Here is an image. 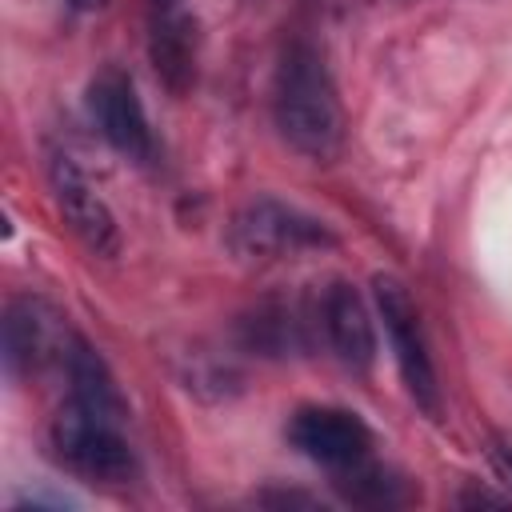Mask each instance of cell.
I'll use <instances>...</instances> for the list:
<instances>
[{
    "mask_svg": "<svg viewBox=\"0 0 512 512\" xmlns=\"http://www.w3.org/2000/svg\"><path fill=\"white\" fill-rule=\"evenodd\" d=\"M48 188H52V200H56L64 224L80 236V244L88 252H96V256L120 252V224H116L112 208L96 196V188L84 180V172L64 152L48 156Z\"/></svg>",
    "mask_w": 512,
    "mask_h": 512,
    "instance_id": "obj_7",
    "label": "cell"
},
{
    "mask_svg": "<svg viewBox=\"0 0 512 512\" xmlns=\"http://www.w3.org/2000/svg\"><path fill=\"white\" fill-rule=\"evenodd\" d=\"M320 320L328 332L332 352L352 368V372H368L376 364V328H372V312L364 304V296L348 284L336 280L328 284L324 300H320Z\"/></svg>",
    "mask_w": 512,
    "mask_h": 512,
    "instance_id": "obj_10",
    "label": "cell"
},
{
    "mask_svg": "<svg viewBox=\"0 0 512 512\" xmlns=\"http://www.w3.org/2000/svg\"><path fill=\"white\" fill-rule=\"evenodd\" d=\"M48 444H52V456L68 472H76V476H84L92 484H128V480H136L140 464H136L132 444L124 440L120 424L108 420V416L88 412L72 396L52 416Z\"/></svg>",
    "mask_w": 512,
    "mask_h": 512,
    "instance_id": "obj_3",
    "label": "cell"
},
{
    "mask_svg": "<svg viewBox=\"0 0 512 512\" xmlns=\"http://www.w3.org/2000/svg\"><path fill=\"white\" fill-rule=\"evenodd\" d=\"M332 476H336V488L344 492V500L364 504V508H392V504H404L408 500L404 480H396L388 468L372 464V456L360 460V464H352V468H340Z\"/></svg>",
    "mask_w": 512,
    "mask_h": 512,
    "instance_id": "obj_12",
    "label": "cell"
},
{
    "mask_svg": "<svg viewBox=\"0 0 512 512\" xmlns=\"http://www.w3.org/2000/svg\"><path fill=\"white\" fill-rule=\"evenodd\" d=\"M288 444L324 464L328 472H340V468H352L360 460L372 456V428L348 412V408H336V404H304L288 416Z\"/></svg>",
    "mask_w": 512,
    "mask_h": 512,
    "instance_id": "obj_5",
    "label": "cell"
},
{
    "mask_svg": "<svg viewBox=\"0 0 512 512\" xmlns=\"http://www.w3.org/2000/svg\"><path fill=\"white\" fill-rule=\"evenodd\" d=\"M64 372H68V384H72V400L76 404H84L88 412L108 416L116 424L124 420L128 404H124V396H120V388H116L104 356L92 344H84L80 336H72V344L64 352Z\"/></svg>",
    "mask_w": 512,
    "mask_h": 512,
    "instance_id": "obj_11",
    "label": "cell"
},
{
    "mask_svg": "<svg viewBox=\"0 0 512 512\" xmlns=\"http://www.w3.org/2000/svg\"><path fill=\"white\" fill-rule=\"evenodd\" d=\"M224 244L244 264H276V260H292L300 252L332 248L336 236L320 216H312L296 204H284L276 196H256L232 212V220L224 228Z\"/></svg>",
    "mask_w": 512,
    "mask_h": 512,
    "instance_id": "obj_2",
    "label": "cell"
},
{
    "mask_svg": "<svg viewBox=\"0 0 512 512\" xmlns=\"http://www.w3.org/2000/svg\"><path fill=\"white\" fill-rule=\"evenodd\" d=\"M148 56L168 92H188L196 80V20L176 4H148Z\"/></svg>",
    "mask_w": 512,
    "mask_h": 512,
    "instance_id": "obj_9",
    "label": "cell"
},
{
    "mask_svg": "<svg viewBox=\"0 0 512 512\" xmlns=\"http://www.w3.org/2000/svg\"><path fill=\"white\" fill-rule=\"evenodd\" d=\"M272 120L288 148H296L308 160H332L344 140V112L332 84V72L324 56L292 40L280 52L276 76H272Z\"/></svg>",
    "mask_w": 512,
    "mask_h": 512,
    "instance_id": "obj_1",
    "label": "cell"
},
{
    "mask_svg": "<svg viewBox=\"0 0 512 512\" xmlns=\"http://www.w3.org/2000/svg\"><path fill=\"white\" fill-rule=\"evenodd\" d=\"M68 4H72L76 12H96V8H104L108 0H68Z\"/></svg>",
    "mask_w": 512,
    "mask_h": 512,
    "instance_id": "obj_13",
    "label": "cell"
},
{
    "mask_svg": "<svg viewBox=\"0 0 512 512\" xmlns=\"http://www.w3.org/2000/svg\"><path fill=\"white\" fill-rule=\"evenodd\" d=\"M68 344H72L68 328H60V316L44 300L20 296L8 304V312H4V364L12 376H32L52 360L64 364Z\"/></svg>",
    "mask_w": 512,
    "mask_h": 512,
    "instance_id": "obj_8",
    "label": "cell"
},
{
    "mask_svg": "<svg viewBox=\"0 0 512 512\" xmlns=\"http://www.w3.org/2000/svg\"><path fill=\"white\" fill-rule=\"evenodd\" d=\"M88 112L100 128V136L128 160L152 164L156 160V136L148 124V112L136 96V84L120 68H100L88 84Z\"/></svg>",
    "mask_w": 512,
    "mask_h": 512,
    "instance_id": "obj_6",
    "label": "cell"
},
{
    "mask_svg": "<svg viewBox=\"0 0 512 512\" xmlns=\"http://www.w3.org/2000/svg\"><path fill=\"white\" fill-rule=\"evenodd\" d=\"M372 296H376V312H380V320H384V332H388V340H392L396 368H400V380H404L408 396H412L416 408H424L428 416H440L444 400H440L436 364H432L428 336H424L420 312H416V304H412L404 280L392 276V272H376V276H372Z\"/></svg>",
    "mask_w": 512,
    "mask_h": 512,
    "instance_id": "obj_4",
    "label": "cell"
}]
</instances>
